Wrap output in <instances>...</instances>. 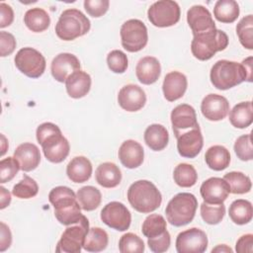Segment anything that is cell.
Instances as JSON below:
<instances>
[{"instance_id":"6da1fadb","label":"cell","mask_w":253,"mask_h":253,"mask_svg":"<svg viewBox=\"0 0 253 253\" xmlns=\"http://www.w3.org/2000/svg\"><path fill=\"white\" fill-rule=\"evenodd\" d=\"M252 60L249 56L241 63L226 59L216 61L210 73L211 84L218 90H228L244 81L252 82Z\"/></svg>"},{"instance_id":"f6af8a7d","label":"cell","mask_w":253,"mask_h":253,"mask_svg":"<svg viewBox=\"0 0 253 253\" xmlns=\"http://www.w3.org/2000/svg\"><path fill=\"white\" fill-rule=\"evenodd\" d=\"M20 169V164L13 157H7L0 161V183H6L11 181Z\"/></svg>"},{"instance_id":"ee69618b","label":"cell","mask_w":253,"mask_h":253,"mask_svg":"<svg viewBox=\"0 0 253 253\" xmlns=\"http://www.w3.org/2000/svg\"><path fill=\"white\" fill-rule=\"evenodd\" d=\"M107 64L114 73H124L128 65L126 54L120 49H114L107 55Z\"/></svg>"},{"instance_id":"7c38bea8","label":"cell","mask_w":253,"mask_h":253,"mask_svg":"<svg viewBox=\"0 0 253 253\" xmlns=\"http://www.w3.org/2000/svg\"><path fill=\"white\" fill-rule=\"evenodd\" d=\"M101 219L109 227L125 231L131 222V214L127 208L120 202H111L101 211Z\"/></svg>"},{"instance_id":"d6986e66","label":"cell","mask_w":253,"mask_h":253,"mask_svg":"<svg viewBox=\"0 0 253 253\" xmlns=\"http://www.w3.org/2000/svg\"><path fill=\"white\" fill-rule=\"evenodd\" d=\"M201 111L203 116L209 121H221L229 112V103L221 95L209 94L201 103Z\"/></svg>"},{"instance_id":"f35d334b","label":"cell","mask_w":253,"mask_h":253,"mask_svg":"<svg viewBox=\"0 0 253 253\" xmlns=\"http://www.w3.org/2000/svg\"><path fill=\"white\" fill-rule=\"evenodd\" d=\"M236 34L240 43L247 49H253V16L243 17L236 26Z\"/></svg>"},{"instance_id":"5bb4252c","label":"cell","mask_w":253,"mask_h":253,"mask_svg":"<svg viewBox=\"0 0 253 253\" xmlns=\"http://www.w3.org/2000/svg\"><path fill=\"white\" fill-rule=\"evenodd\" d=\"M177 138V149L179 154L185 158H195L204 145L200 126L191 128L180 133Z\"/></svg>"},{"instance_id":"ab89813d","label":"cell","mask_w":253,"mask_h":253,"mask_svg":"<svg viewBox=\"0 0 253 253\" xmlns=\"http://www.w3.org/2000/svg\"><path fill=\"white\" fill-rule=\"evenodd\" d=\"M201 216L203 218V220L205 222H207L208 224H217L219 223L224 214H225V207L222 204H207V203H203L201 205Z\"/></svg>"},{"instance_id":"4dcf8cb0","label":"cell","mask_w":253,"mask_h":253,"mask_svg":"<svg viewBox=\"0 0 253 253\" xmlns=\"http://www.w3.org/2000/svg\"><path fill=\"white\" fill-rule=\"evenodd\" d=\"M24 23L34 33H42L50 25V18L46 11L36 7L29 9L24 16Z\"/></svg>"},{"instance_id":"e575fe53","label":"cell","mask_w":253,"mask_h":253,"mask_svg":"<svg viewBox=\"0 0 253 253\" xmlns=\"http://www.w3.org/2000/svg\"><path fill=\"white\" fill-rule=\"evenodd\" d=\"M109 237L107 232L100 227L89 228L85 237L83 248L88 252H100L107 248Z\"/></svg>"},{"instance_id":"4316f807","label":"cell","mask_w":253,"mask_h":253,"mask_svg":"<svg viewBox=\"0 0 253 253\" xmlns=\"http://www.w3.org/2000/svg\"><path fill=\"white\" fill-rule=\"evenodd\" d=\"M97 183L104 188H115L122 181V172L113 162L100 164L95 172Z\"/></svg>"},{"instance_id":"52a82bcc","label":"cell","mask_w":253,"mask_h":253,"mask_svg":"<svg viewBox=\"0 0 253 253\" xmlns=\"http://www.w3.org/2000/svg\"><path fill=\"white\" fill-rule=\"evenodd\" d=\"M90 27L89 19L80 10L71 8L60 14L55 25V34L60 40L73 41L86 35Z\"/></svg>"},{"instance_id":"8d00e7d4","label":"cell","mask_w":253,"mask_h":253,"mask_svg":"<svg viewBox=\"0 0 253 253\" xmlns=\"http://www.w3.org/2000/svg\"><path fill=\"white\" fill-rule=\"evenodd\" d=\"M229 186L230 193L232 194H245L250 192L252 183L250 178L239 171H231L226 173L223 178Z\"/></svg>"},{"instance_id":"7a4b0ae2","label":"cell","mask_w":253,"mask_h":253,"mask_svg":"<svg viewBox=\"0 0 253 253\" xmlns=\"http://www.w3.org/2000/svg\"><path fill=\"white\" fill-rule=\"evenodd\" d=\"M37 140L42 145L45 158L52 163H60L69 154L70 145L60 128L52 123L40 125L36 131Z\"/></svg>"},{"instance_id":"44dd1931","label":"cell","mask_w":253,"mask_h":253,"mask_svg":"<svg viewBox=\"0 0 253 253\" xmlns=\"http://www.w3.org/2000/svg\"><path fill=\"white\" fill-rule=\"evenodd\" d=\"M187 77L179 71H171L164 77L162 90L164 97L169 102H174L183 97L187 90Z\"/></svg>"},{"instance_id":"11a10c76","label":"cell","mask_w":253,"mask_h":253,"mask_svg":"<svg viewBox=\"0 0 253 253\" xmlns=\"http://www.w3.org/2000/svg\"><path fill=\"white\" fill-rule=\"evenodd\" d=\"M1 138H2V152H1V155H4V153L6 151V148L4 147V144H6V138L3 134H1Z\"/></svg>"},{"instance_id":"5b68a950","label":"cell","mask_w":253,"mask_h":253,"mask_svg":"<svg viewBox=\"0 0 253 253\" xmlns=\"http://www.w3.org/2000/svg\"><path fill=\"white\" fill-rule=\"evenodd\" d=\"M228 45L227 35L217 29H213L194 36L191 43V51L199 60H209L217 51L225 49Z\"/></svg>"},{"instance_id":"db71d44e","label":"cell","mask_w":253,"mask_h":253,"mask_svg":"<svg viewBox=\"0 0 253 253\" xmlns=\"http://www.w3.org/2000/svg\"><path fill=\"white\" fill-rule=\"evenodd\" d=\"M211 252H212V253H213V252H229V253H231V252H232V249H231L230 247H228L227 245H225V244H219V245H217L216 247L212 248Z\"/></svg>"},{"instance_id":"816d5d0a","label":"cell","mask_w":253,"mask_h":253,"mask_svg":"<svg viewBox=\"0 0 253 253\" xmlns=\"http://www.w3.org/2000/svg\"><path fill=\"white\" fill-rule=\"evenodd\" d=\"M0 251L3 252L8 249L12 243L11 231L4 222H0Z\"/></svg>"},{"instance_id":"b9f144b4","label":"cell","mask_w":253,"mask_h":253,"mask_svg":"<svg viewBox=\"0 0 253 253\" xmlns=\"http://www.w3.org/2000/svg\"><path fill=\"white\" fill-rule=\"evenodd\" d=\"M119 250L122 253H141L144 251V242L138 235L127 232L120 238Z\"/></svg>"},{"instance_id":"277c9868","label":"cell","mask_w":253,"mask_h":253,"mask_svg":"<svg viewBox=\"0 0 253 253\" xmlns=\"http://www.w3.org/2000/svg\"><path fill=\"white\" fill-rule=\"evenodd\" d=\"M127 200L136 211L149 213L160 207L162 196L153 183L147 180H138L129 186Z\"/></svg>"},{"instance_id":"7402d4cb","label":"cell","mask_w":253,"mask_h":253,"mask_svg":"<svg viewBox=\"0 0 253 253\" xmlns=\"http://www.w3.org/2000/svg\"><path fill=\"white\" fill-rule=\"evenodd\" d=\"M118 155L121 163L125 167L134 169L142 164L144 150L139 142L133 139H127L121 144Z\"/></svg>"},{"instance_id":"cb8c5ba5","label":"cell","mask_w":253,"mask_h":253,"mask_svg":"<svg viewBox=\"0 0 253 253\" xmlns=\"http://www.w3.org/2000/svg\"><path fill=\"white\" fill-rule=\"evenodd\" d=\"M135 74L140 83L144 85L153 84L161 74L160 62L153 56L142 57L136 64Z\"/></svg>"},{"instance_id":"7bdbcfd3","label":"cell","mask_w":253,"mask_h":253,"mask_svg":"<svg viewBox=\"0 0 253 253\" xmlns=\"http://www.w3.org/2000/svg\"><path fill=\"white\" fill-rule=\"evenodd\" d=\"M234 152L237 157L242 161H249L253 159L252 148V136L251 133L243 134L239 136L234 143Z\"/></svg>"},{"instance_id":"8992f818","label":"cell","mask_w":253,"mask_h":253,"mask_svg":"<svg viewBox=\"0 0 253 253\" xmlns=\"http://www.w3.org/2000/svg\"><path fill=\"white\" fill-rule=\"evenodd\" d=\"M198 208L197 198L191 193H179L174 196L165 209L167 221L174 226H184L190 223Z\"/></svg>"},{"instance_id":"ffe728a7","label":"cell","mask_w":253,"mask_h":253,"mask_svg":"<svg viewBox=\"0 0 253 253\" xmlns=\"http://www.w3.org/2000/svg\"><path fill=\"white\" fill-rule=\"evenodd\" d=\"M187 22L194 36L215 29L211 14L202 5H194L188 10Z\"/></svg>"},{"instance_id":"f907efd6","label":"cell","mask_w":253,"mask_h":253,"mask_svg":"<svg viewBox=\"0 0 253 253\" xmlns=\"http://www.w3.org/2000/svg\"><path fill=\"white\" fill-rule=\"evenodd\" d=\"M235 250L238 253H246L253 251V235L251 233L242 235L235 245Z\"/></svg>"},{"instance_id":"4fadbf2b","label":"cell","mask_w":253,"mask_h":253,"mask_svg":"<svg viewBox=\"0 0 253 253\" xmlns=\"http://www.w3.org/2000/svg\"><path fill=\"white\" fill-rule=\"evenodd\" d=\"M208 248V236L200 228L192 227L180 232L176 238L178 253H203Z\"/></svg>"},{"instance_id":"3957f363","label":"cell","mask_w":253,"mask_h":253,"mask_svg":"<svg viewBox=\"0 0 253 253\" xmlns=\"http://www.w3.org/2000/svg\"><path fill=\"white\" fill-rule=\"evenodd\" d=\"M48 201L53 206L54 215L61 224H73L83 215L75 193L68 187L53 188L48 194Z\"/></svg>"},{"instance_id":"d590c367","label":"cell","mask_w":253,"mask_h":253,"mask_svg":"<svg viewBox=\"0 0 253 253\" xmlns=\"http://www.w3.org/2000/svg\"><path fill=\"white\" fill-rule=\"evenodd\" d=\"M173 178L178 186L182 188H190L197 183L198 174L193 165L180 163L174 169Z\"/></svg>"},{"instance_id":"bcb514c9","label":"cell","mask_w":253,"mask_h":253,"mask_svg":"<svg viewBox=\"0 0 253 253\" xmlns=\"http://www.w3.org/2000/svg\"><path fill=\"white\" fill-rule=\"evenodd\" d=\"M171 243V237L170 233L165 230L162 234L155 236V237H149L147 239V244L149 249L152 252L155 253H162L169 249Z\"/></svg>"},{"instance_id":"f5cc1de1","label":"cell","mask_w":253,"mask_h":253,"mask_svg":"<svg viewBox=\"0 0 253 253\" xmlns=\"http://www.w3.org/2000/svg\"><path fill=\"white\" fill-rule=\"evenodd\" d=\"M0 192H1V206H0V209L3 210L7 206H9V204L11 202V194L4 187H0Z\"/></svg>"},{"instance_id":"d4e9b609","label":"cell","mask_w":253,"mask_h":253,"mask_svg":"<svg viewBox=\"0 0 253 253\" xmlns=\"http://www.w3.org/2000/svg\"><path fill=\"white\" fill-rule=\"evenodd\" d=\"M67 94L74 99H79L88 94L91 88L90 75L82 70L75 71L65 81Z\"/></svg>"},{"instance_id":"30bf717a","label":"cell","mask_w":253,"mask_h":253,"mask_svg":"<svg viewBox=\"0 0 253 253\" xmlns=\"http://www.w3.org/2000/svg\"><path fill=\"white\" fill-rule=\"evenodd\" d=\"M181 11L177 2L160 0L154 2L147 11L149 22L158 28L174 26L180 20Z\"/></svg>"},{"instance_id":"681fc988","label":"cell","mask_w":253,"mask_h":253,"mask_svg":"<svg viewBox=\"0 0 253 253\" xmlns=\"http://www.w3.org/2000/svg\"><path fill=\"white\" fill-rule=\"evenodd\" d=\"M14 20V12L10 5L1 2L0 3V28L10 26Z\"/></svg>"},{"instance_id":"8fae6325","label":"cell","mask_w":253,"mask_h":253,"mask_svg":"<svg viewBox=\"0 0 253 253\" xmlns=\"http://www.w3.org/2000/svg\"><path fill=\"white\" fill-rule=\"evenodd\" d=\"M16 67L30 78L41 77L46 66L44 56L33 47H23L15 55Z\"/></svg>"},{"instance_id":"9a60e30c","label":"cell","mask_w":253,"mask_h":253,"mask_svg":"<svg viewBox=\"0 0 253 253\" xmlns=\"http://www.w3.org/2000/svg\"><path fill=\"white\" fill-rule=\"evenodd\" d=\"M171 124L175 136L199 126L195 109L188 104H180L171 112Z\"/></svg>"},{"instance_id":"74e56055","label":"cell","mask_w":253,"mask_h":253,"mask_svg":"<svg viewBox=\"0 0 253 253\" xmlns=\"http://www.w3.org/2000/svg\"><path fill=\"white\" fill-rule=\"evenodd\" d=\"M166 226V220L161 214L151 213L144 219L141 231L142 234L147 238L155 237L167 230Z\"/></svg>"},{"instance_id":"484cf974","label":"cell","mask_w":253,"mask_h":253,"mask_svg":"<svg viewBox=\"0 0 253 253\" xmlns=\"http://www.w3.org/2000/svg\"><path fill=\"white\" fill-rule=\"evenodd\" d=\"M66 174L72 182L84 183L88 181L92 175V164L88 158L76 156L67 164Z\"/></svg>"},{"instance_id":"9c48e42d","label":"cell","mask_w":253,"mask_h":253,"mask_svg":"<svg viewBox=\"0 0 253 253\" xmlns=\"http://www.w3.org/2000/svg\"><path fill=\"white\" fill-rule=\"evenodd\" d=\"M123 47L129 52H137L145 47L148 41L147 28L137 19L126 21L120 31Z\"/></svg>"},{"instance_id":"2e32d148","label":"cell","mask_w":253,"mask_h":253,"mask_svg":"<svg viewBox=\"0 0 253 253\" xmlns=\"http://www.w3.org/2000/svg\"><path fill=\"white\" fill-rule=\"evenodd\" d=\"M200 193L207 204H222L228 197L230 189L225 180L218 177H211L200 188Z\"/></svg>"},{"instance_id":"d6a6232c","label":"cell","mask_w":253,"mask_h":253,"mask_svg":"<svg viewBox=\"0 0 253 253\" xmlns=\"http://www.w3.org/2000/svg\"><path fill=\"white\" fill-rule=\"evenodd\" d=\"M214 18L221 23H233L239 16V6L234 0H218L213 7Z\"/></svg>"},{"instance_id":"ac0fdd59","label":"cell","mask_w":253,"mask_h":253,"mask_svg":"<svg viewBox=\"0 0 253 253\" xmlns=\"http://www.w3.org/2000/svg\"><path fill=\"white\" fill-rule=\"evenodd\" d=\"M118 103L126 112H136L144 107L146 95L138 85L127 84L119 91Z\"/></svg>"},{"instance_id":"ba28073f","label":"cell","mask_w":253,"mask_h":253,"mask_svg":"<svg viewBox=\"0 0 253 253\" xmlns=\"http://www.w3.org/2000/svg\"><path fill=\"white\" fill-rule=\"evenodd\" d=\"M88 231L89 220L85 215H82L77 222L66 227L57 242L55 251L63 253H80Z\"/></svg>"},{"instance_id":"c3c4849f","label":"cell","mask_w":253,"mask_h":253,"mask_svg":"<svg viewBox=\"0 0 253 253\" xmlns=\"http://www.w3.org/2000/svg\"><path fill=\"white\" fill-rule=\"evenodd\" d=\"M16 40L14 36L7 32H0V54L2 57L10 55L16 48Z\"/></svg>"},{"instance_id":"836d02e7","label":"cell","mask_w":253,"mask_h":253,"mask_svg":"<svg viewBox=\"0 0 253 253\" xmlns=\"http://www.w3.org/2000/svg\"><path fill=\"white\" fill-rule=\"evenodd\" d=\"M77 201L82 210L91 211L96 210L102 201L101 192L93 186H84L77 191Z\"/></svg>"},{"instance_id":"f1b7e54d","label":"cell","mask_w":253,"mask_h":253,"mask_svg":"<svg viewBox=\"0 0 253 253\" xmlns=\"http://www.w3.org/2000/svg\"><path fill=\"white\" fill-rule=\"evenodd\" d=\"M230 124L237 128H246L253 122L252 102H240L229 113Z\"/></svg>"},{"instance_id":"83f0119b","label":"cell","mask_w":253,"mask_h":253,"mask_svg":"<svg viewBox=\"0 0 253 253\" xmlns=\"http://www.w3.org/2000/svg\"><path fill=\"white\" fill-rule=\"evenodd\" d=\"M144 141L146 145L154 151L164 149L169 141V133L165 126L159 124H153L146 127L144 131Z\"/></svg>"},{"instance_id":"7dc6e473","label":"cell","mask_w":253,"mask_h":253,"mask_svg":"<svg viewBox=\"0 0 253 253\" xmlns=\"http://www.w3.org/2000/svg\"><path fill=\"white\" fill-rule=\"evenodd\" d=\"M110 6L108 0H85L84 8L86 12L94 18H99L106 14Z\"/></svg>"},{"instance_id":"603a6c76","label":"cell","mask_w":253,"mask_h":253,"mask_svg":"<svg viewBox=\"0 0 253 253\" xmlns=\"http://www.w3.org/2000/svg\"><path fill=\"white\" fill-rule=\"evenodd\" d=\"M14 157L20 164V169L24 172L35 170L41 162L39 147L31 142L20 144L14 151Z\"/></svg>"},{"instance_id":"1f68e13d","label":"cell","mask_w":253,"mask_h":253,"mask_svg":"<svg viewBox=\"0 0 253 253\" xmlns=\"http://www.w3.org/2000/svg\"><path fill=\"white\" fill-rule=\"evenodd\" d=\"M228 214L234 223L238 225L246 224L251 221L253 216L252 204L247 200H235L229 206Z\"/></svg>"},{"instance_id":"f546056e","label":"cell","mask_w":253,"mask_h":253,"mask_svg":"<svg viewBox=\"0 0 253 253\" xmlns=\"http://www.w3.org/2000/svg\"><path fill=\"white\" fill-rule=\"evenodd\" d=\"M205 160L209 168L214 171H221L228 167L230 163V153L222 145L211 146L206 154Z\"/></svg>"},{"instance_id":"e0dca14e","label":"cell","mask_w":253,"mask_h":253,"mask_svg":"<svg viewBox=\"0 0 253 253\" xmlns=\"http://www.w3.org/2000/svg\"><path fill=\"white\" fill-rule=\"evenodd\" d=\"M80 70V61L76 55L69 52L57 54L51 61L50 71L52 77L63 83L75 71Z\"/></svg>"},{"instance_id":"60d3db41","label":"cell","mask_w":253,"mask_h":253,"mask_svg":"<svg viewBox=\"0 0 253 253\" xmlns=\"http://www.w3.org/2000/svg\"><path fill=\"white\" fill-rule=\"evenodd\" d=\"M39 192L38 183L28 175H24L23 179L19 181L12 190V194L19 199H31Z\"/></svg>"}]
</instances>
